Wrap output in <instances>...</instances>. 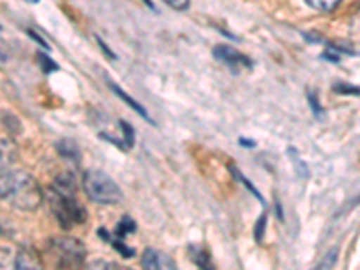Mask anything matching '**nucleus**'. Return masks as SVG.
<instances>
[{"mask_svg": "<svg viewBox=\"0 0 360 270\" xmlns=\"http://www.w3.org/2000/svg\"><path fill=\"white\" fill-rule=\"evenodd\" d=\"M76 179L70 173L56 176L51 188V207L63 229L85 221V209L76 200Z\"/></svg>", "mask_w": 360, "mask_h": 270, "instance_id": "nucleus-1", "label": "nucleus"}, {"mask_svg": "<svg viewBox=\"0 0 360 270\" xmlns=\"http://www.w3.org/2000/svg\"><path fill=\"white\" fill-rule=\"evenodd\" d=\"M0 198L22 211H34L44 200L33 176L24 172H8L0 179Z\"/></svg>", "mask_w": 360, "mask_h": 270, "instance_id": "nucleus-2", "label": "nucleus"}, {"mask_svg": "<svg viewBox=\"0 0 360 270\" xmlns=\"http://www.w3.org/2000/svg\"><path fill=\"white\" fill-rule=\"evenodd\" d=\"M83 189H85L86 197L98 204L115 205L123 202V191L119 189L112 176L103 172H96V169L86 172L83 176Z\"/></svg>", "mask_w": 360, "mask_h": 270, "instance_id": "nucleus-3", "label": "nucleus"}, {"mask_svg": "<svg viewBox=\"0 0 360 270\" xmlns=\"http://www.w3.org/2000/svg\"><path fill=\"white\" fill-rule=\"evenodd\" d=\"M51 252L60 266H79L85 262V245L76 238H54Z\"/></svg>", "mask_w": 360, "mask_h": 270, "instance_id": "nucleus-4", "label": "nucleus"}, {"mask_svg": "<svg viewBox=\"0 0 360 270\" xmlns=\"http://www.w3.org/2000/svg\"><path fill=\"white\" fill-rule=\"evenodd\" d=\"M213 54L218 62L225 63V65L233 70L252 69V62H250L249 58H247L245 54L238 53L236 49H233L229 45H217L213 49Z\"/></svg>", "mask_w": 360, "mask_h": 270, "instance_id": "nucleus-5", "label": "nucleus"}, {"mask_svg": "<svg viewBox=\"0 0 360 270\" xmlns=\"http://www.w3.org/2000/svg\"><path fill=\"white\" fill-rule=\"evenodd\" d=\"M141 265H143V269H153V270H164V269L172 270L176 266L172 256H168L166 252H160V250L157 249L144 250Z\"/></svg>", "mask_w": 360, "mask_h": 270, "instance_id": "nucleus-6", "label": "nucleus"}, {"mask_svg": "<svg viewBox=\"0 0 360 270\" xmlns=\"http://www.w3.org/2000/svg\"><path fill=\"white\" fill-rule=\"evenodd\" d=\"M17 269H41V262L31 249H22L17 256Z\"/></svg>", "mask_w": 360, "mask_h": 270, "instance_id": "nucleus-7", "label": "nucleus"}, {"mask_svg": "<svg viewBox=\"0 0 360 270\" xmlns=\"http://www.w3.org/2000/svg\"><path fill=\"white\" fill-rule=\"evenodd\" d=\"M15 160V148L8 141H0V179L9 172V164Z\"/></svg>", "mask_w": 360, "mask_h": 270, "instance_id": "nucleus-8", "label": "nucleus"}, {"mask_svg": "<svg viewBox=\"0 0 360 270\" xmlns=\"http://www.w3.org/2000/svg\"><path fill=\"white\" fill-rule=\"evenodd\" d=\"M110 86H112V90H114L115 94H117V96H119V98L123 99V101H127V103H128V105H130V107H131V108H134V110H135V112H139V114H141V115H143V117H144V119H148V121H152V117H150V115H148V114H146V110H144V107H143V105H139V103L135 101V99H134V98H131V96H128V94H127V92H124V90H123V89H119V86H117V85H115V83H110Z\"/></svg>", "mask_w": 360, "mask_h": 270, "instance_id": "nucleus-9", "label": "nucleus"}, {"mask_svg": "<svg viewBox=\"0 0 360 270\" xmlns=\"http://www.w3.org/2000/svg\"><path fill=\"white\" fill-rule=\"evenodd\" d=\"M58 150H60V153H62L63 157H67V159H72L74 162H78L79 160V150H78V146L72 143V141H69V139L62 141V143L58 144Z\"/></svg>", "mask_w": 360, "mask_h": 270, "instance_id": "nucleus-10", "label": "nucleus"}, {"mask_svg": "<svg viewBox=\"0 0 360 270\" xmlns=\"http://www.w3.org/2000/svg\"><path fill=\"white\" fill-rule=\"evenodd\" d=\"M307 4L317 11H332L340 4V0H307Z\"/></svg>", "mask_w": 360, "mask_h": 270, "instance_id": "nucleus-11", "label": "nucleus"}, {"mask_svg": "<svg viewBox=\"0 0 360 270\" xmlns=\"http://www.w3.org/2000/svg\"><path fill=\"white\" fill-rule=\"evenodd\" d=\"M135 229H137L135 221L131 220V218L124 217L123 220L119 221V225H117V238H119V240H124V238H127V234L134 233Z\"/></svg>", "mask_w": 360, "mask_h": 270, "instance_id": "nucleus-12", "label": "nucleus"}, {"mask_svg": "<svg viewBox=\"0 0 360 270\" xmlns=\"http://www.w3.org/2000/svg\"><path fill=\"white\" fill-rule=\"evenodd\" d=\"M231 172H233V175H234V176H236V179H238V180H240V182H242V184H243V186H247V189H249V191H250V193H254V197L258 198V200H259V202H263V197H262V195H259V191H258V189L254 188V186H252V184H250L249 180H247V179H245V176H243V175H242V173L238 172V169H236V168H234V166H231Z\"/></svg>", "mask_w": 360, "mask_h": 270, "instance_id": "nucleus-13", "label": "nucleus"}, {"mask_svg": "<svg viewBox=\"0 0 360 270\" xmlns=\"http://www.w3.org/2000/svg\"><path fill=\"white\" fill-rule=\"evenodd\" d=\"M191 259L195 263H197L198 266H207L209 265V254L204 252V250H200L198 247H195V249H191Z\"/></svg>", "mask_w": 360, "mask_h": 270, "instance_id": "nucleus-14", "label": "nucleus"}, {"mask_svg": "<svg viewBox=\"0 0 360 270\" xmlns=\"http://www.w3.org/2000/svg\"><path fill=\"white\" fill-rule=\"evenodd\" d=\"M37 58H38V62L41 63V67H44L45 72H54V70H58V63L53 62V60H51L45 53H38Z\"/></svg>", "mask_w": 360, "mask_h": 270, "instance_id": "nucleus-15", "label": "nucleus"}, {"mask_svg": "<svg viewBox=\"0 0 360 270\" xmlns=\"http://www.w3.org/2000/svg\"><path fill=\"white\" fill-rule=\"evenodd\" d=\"M162 2L175 9V11H186L189 8V0H162Z\"/></svg>", "mask_w": 360, "mask_h": 270, "instance_id": "nucleus-16", "label": "nucleus"}, {"mask_svg": "<svg viewBox=\"0 0 360 270\" xmlns=\"http://www.w3.org/2000/svg\"><path fill=\"white\" fill-rule=\"evenodd\" d=\"M265 224H266V214H263V217L258 220V224H256V240H258V242H262Z\"/></svg>", "mask_w": 360, "mask_h": 270, "instance_id": "nucleus-17", "label": "nucleus"}, {"mask_svg": "<svg viewBox=\"0 0 360 270\" xmlns=\"http://www.w3.org/2000/svg\"><path fill=\"white\" fill-rule=\"evenodd\" d=\"M335 259H337V249H333L332 252L328 254V259L326 262H323L321 263V269H330V266H333V263H335Z\"/></svg>", "mask_w": 360, "mask_h": 270, "instance_id": "nucleus-18", "label": "nucleus"}, {"mask_svg": "<svg viewBox=\"0 0 360 270\" xmlns=\"http://www.w3.org/2000/svg\"><path fill=\"white\" fill-rule=\"evenodd\" d=\"M290 157H292V159H294V160H297V164H299V168H297V169H299V172H301V175L307 176V164H304L303 160H299L297 152H294L292 148H290Z\"/></svg>", "mask_w": 360, "mask_h": 270, "instance_id": "nucleus-19", "label": "nucleus"}, {"mask_svg": "<svg viewBox=\"0 0 360 270\" xmlns=\"http://www.w3.org/2000/svg\"><path fill=\"white\" fill-rule=\"evenodd\" d=\"M308 101L311 103V107H314V112H315V114L319 115V114H321V107H319V103H317V99H315V96H314V94L308 96Z\"/></svg>", "mask_w": 360, "mask_h": 270, "instance_id": "nucleus-20", "label": "nucleus"}, {"mask_svg": "<svg viewBox=\"0 0 360 270\" xmlns=\"http://www.w3.org/2000/svg\"><path fill=\"white\" fill-rule=\"evenodd\" d=\"M335 90H339V92H356V94H360V89H355V86H344V85H337Z\"/></svg>", "mask_w": 360, "mask_h": 270, "instance_id": "nucleus-21", "label": "nucleus"}, {"mask_svg": "<svg viewBox=\"0 0 360 270\" xmlns=\"http://www.w3.org/2000/svg\"><path fill=\"white\" fill-rule=\"evenodd\" d=\"M355 27H356V31H359V33H360V11L356 13V18H355Z\"/></svg>", "mask_w": 360, "mask_h": 270, "instance_id": "nucleus-22", "label": "nucleus"}, {"mask_svg": "<svg viewBox=\"0 0 360 270\" xmlns=\"http://www.w3.org/2000/svg\"><path fill=\"white\" fill-rule=\"evenodd\" d=\"M240 143H242L243 146H254V143H250V141H245V137H243V139H240Z\"/></svg>", "mask_w": 360, "mask_h": 270, "instance_id": "nucleus-23", "label": "nucleus"}, {"mask_svg": "<svg viewBox=\"0 0 360 270\" xmlns=\"http://www.w3.org/2000/svg\"><path fill=\"white\" fill-rule=\"evenodd\" d=\"M141 2H144V4L148 6V8H152L153 9V4H152V0H141Z\"/></svg>", "mask_w": 360, "mask_h": 270, "instance_id": "nucleus-24", "label": "nucleus"}, {"mask_svg": "<svg viewBox=\"0 0 360 270\" xmlns=\"http://www.w3.org/2000/svg\"><path fill=\"white\" fill-rule=\"evenodd\" d=\"M25 2H29V4H38L40 0H25Z\"/></svg>", "mask_w": 360, "mask_h": 270, "instance_id": "nucleus-25", "label": "nucleus"}]
</instances>
